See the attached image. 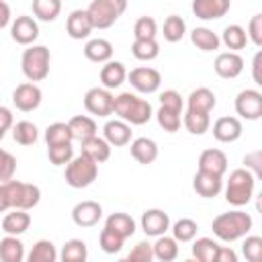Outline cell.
<instances>
[{"instance_id":"1","label":"cell","mask_w":262,"mask_h":262,"mask_svg":"<svg viewBox=\"0 0 262 262\" xmlns=\"http://www.w3.org/2000/svg\"><path fill=\"white\" fill-rule=\"evenodd\" d=\"M252 215L242 211L239 207H235L233 211H227V213H221L213 219L211 223V229H213V235L221 242H237L242 239L244 235H248L252 231Z\"/></svg>"},{"instance_id":"2","label":"cell","mask_w":262,"mask_h":262,"mask_svg":"<svg viewBox=\"0 0 262 262\" xmlns=\"http://www.w3.org/2000/svg\"><path fill=\"white\" fill-rule=\"evenodd\" d=\"M113 113L119 119H123L125 123H129L131 127L133 125H145L154 117L151 104L145 98H141V96H137L133 92H121L119 96H115Z\"/></svg>"},{"instance_id":"3","label":"cell","mask_w":262,"mask_h":262,"mask_svg":"<svg viewBox=\"0 0 262 262\" xmlns=\"http://www.w3.org/2000/svg\"><path fill=\"white\" fill-rule=\"evenodd\" d=\"M254 190H256V176L246 168H235L223 186L225 201L231 207H246L252 201Z\"/></svg>"},{"instance_id":"4","label":"cell","mask_w":262,"mask_h":262,"mask_svg":"<svg viewBox=\"0 0 262 262\" xmlns=\"http://www.w3.org/2000/svg\"><path fill=\"white\" fill-rule=\"evenodd\" d=\"M51 53L45 45H29L20 57V70L29 82H41L49 76Z\"/></svg>"},{"instance_id":"5","label":"cell","mask_w":262,"mask_h":262,"mask_svg":"<svg viewBox=\"0 0 262 262\" xmlns=\"http://www.w3.org/2000/svg\"><path fill=\"white\" fill-rule=\"evenodd\" d=\"M96 176H98V164L86 154L74 156L66 164L63 178H66V184L72 188H86L96 180Z\"/></svg>"},{"instance_id":"6","label":"cell","mask_w":262,"mask_h":262,"mask_svg":"<svg viewBox=\"0 0 262 262\" xmlns=\"http://www.w3.org/2000/svg\"><path fill=\"white\" fill-rule=\"evenodd\" d=\"M10 209H23V211H31L39 205L41 201V188L33 182H20V180H6L2 182Z\"/></svg>"},{"instance_id":"7","label":"cell","mask_w":262,"mask_h":262,"mask_svg":"<svg viewBox=\"0 0 262 262\" xmlns=\"http://www.w3.org/2000/svg\"><path fill=\"white\" fill-rule=\"evenodd\" d=\"M127 10V0H92L86 8L94 29L113 27Z\"/></svg>"},{"instance_id":"8","label":"cell","mask_w":262,"mask_h":262,"mask_svg":"<svg viewBox=\"0 0 262 262\" xmlns=\"http://www.w3.org/2000/svg\"><path fill=\"white\" fill-rule=\"evenodd\" d=\"M84 108L94 117H108L115 108V94L104 86L90 88L84 94Z\"/></svg>"},{"instance_id":"9","label":"cell","mask_w":262,"mask_h":262,"mask_svg":"<svg viewBox=\"0 0 262 262\" xmlns=\"http://www.w3.org/2000/svg\"><path fill=\"white\" fill-rule=\"evenodd\" d=\"M127 80H129V84L137 92H141V94H154V92L160 90L162 74L156 68L139 66V68H133L131 72H127Z\"/></svg>"},{"instance_id":"10","label":"cell","mask_w":262,"mask_h":262,"mask_svg":"<svg viewBox=\"0 0 262 262\" xmlns=\"http://www.w3.org/2000/svg\"><path fill=\"white\" fill-rule=\"evenodd\" d=\"M235 113L246 121H258L262 117V92L256 88H246L235 96Z\"/></svg>"},{"instance_id":"11","label":"cell","mask_w":262,"mask_h":262,"mask_svg":"<svg viewBox=\"0 0 262 262\" xmlns=\"http://www.w3.org/2000/svg\"><path fill=\"white\" fill-rule=\"evenodd\" d=\"M41 102H43V92L35 82H23L12 90V104L23 113L37 111Z\"/></svg>"},{"instance_id":"12","label":"cell","mask_w":262,"mask_h":262,"mask_svg":"<svg viewBox=\"0 0 262 262\" xmlns=\"http://www.w3.org/2000/svg\"><path fill=\"white\" fill-rule=\"evenodd\" d=\"M10 37L18 45H25V47L33 45L39 39V23H37V18L35 16H27V14L16 16L10 23Z\"/></svg>"},{"instance_id":"13","label":"cell","mask_w":262,"mask_h":262,"mask_svg":"<svg viewBox=\"0 0 262 262\" xmlns=\"http://www.w3.org/2000/svg\"><path fill=\"white\" fill-rule=\"evenodd\" d=\"M139 225H141V229L147 237H158V235H164L170 229V217L162 209H147V211L141 213Z\"/></svg>"},{"instance_id":"14","label":"cell","mask_w":262,"mask_h":262,"mask_svg":"<svg viewBox=\"0 0 262 262\" xmlns=\"http://www.w3.org/2000/svg\"><path fill=\"white\" fill-rule=\"evenodd\" d=\"M215 74L223 80H233L244 72V57L237 51H223L215 57Z\"/></svg>"},{"instance_id":"15","label":"cell","mask_w":262,"mask_h":262,"mask_svg":"<svg viewBox=\"0 0 262 262\" xmlns=\"http://www.w3.org/2000/svg\"><path fill=\"white\" fill-rule=\"evenodd\" d=\"M102 219V205L98 201H80L72 209V221L78 227H94Z\"/></svg>"},{"instance_id":"16","label":"cell","mask_w":262,"mask_h":262,"mask_svg":"<svg viewBox=\"0 0 262 262\" xmlns=\"http://www.w3.org/2000/svg\"><path fill=\"white\" fill-rule=\"evenodd\" d=\"M92 31H94V27H92V20H90V16H88L86 10L76 8V10H72V12L68 14V20H66V33H68L70 39H74V41L88 39Z\"/></svg>"},{"instance_id":"17","label":"cell","mask_w":262,"mask_h":262,"mask_svg":"<svg viewBox=\"0 0 262 262\" xmlns=\"http://www.w3.org/2000/svg\"><path fill=\"white\" fill-rule=\"evenodd\" d=\"M192 188H194V192H196L199 196H203V199H215V196H219L221 190H223V176L196 170V174H194V178H192Z\"/></svg>"},{"instance_id":"18","label":"cell","mask_w":262,"mask_h":262,"mask_svg":"<svg viewBox=\"0 0 262 262\" xmlns=\"http://www.w3.org/2000/svg\"><path fill=\"white\" fill-rule=\"evenodd\" d=\"M231 8V0H192V14L201 20H217Z\"/></svg>"},{"instance_id":"19","label":"cell","mask_w":262,"mask_h":262,"mask_svg":"<svg viewBox=\"0 0 262 262\" xmlns=\"http://www.w3.org/2000/svg\"><path fill=\"white\" fill-rule=\"evenodd\" d=\"M244 125L237 117H219L213 123V137L221 143H233L242 137Z\"/></svg>"},{"instance_id":"20","label":"cell","mask_w":262,"mask_h":262,"mask_svg":"<svg viewBox=\"0 0 262 262\" xmlns=\"http://www.w3.org/2000/svg\"><path fill=\"white\" fill-rule=\"evenodd\" d=\"M102 137L113 147H123V145H129V141L133 137V131H131V125L125 123L123 119H111L102 127Z\"/></svg>"},{"instance_id":"21","label":"cell","mask_w":262,"mask_h":262,"mask_svg":"<svg viewBox=\"0 0 262 262\" xmlns=\"http://www.w3.org/2000/svg\"><path fill=\"white\" fill-rule=\"evenodd\" d=\"M227 164L229 162H227L225 151L215 149V147H209V149L201 151V156H199V170H203V172L223 176L227 172Z\"/></svg>"},{"instance_id":"22","label":"cell","mask_w":262,"mask_h":262,"mask_svg":"<svg viewBox=\"0 0 262 262\" xmlns=\"http://www.w3.org/2000/svg\"><path fill=\"white\" fill-rule=\"evenodd\" d=\"M129 143H131V147H129L131 149V158L135 162L147 166V164H154L158 160V151L160 149H158V143L154 139H149V137H135Z\"/></svg>"},{"instance_id":"23","label":"cell","mask_w":262,"mask_h":262,"mask_svg":"<svg viewBox=\"0 0 262 262\" xmlns=\"http://www.w3.org/2000/svg\"><path fill=\"white\" fill-rule=\"evenodd\" d=\"M125 80H127V68H125V63L113 61V59H108L106 63H102V68H100V84L104 88L115 90Z\"/></svg>"},{"instance_id":"24","label":"cell","mask_w":262,"mask_h":262,"mask_svg":"<svg viewBox=\"0 0 262 262\" xmlns=\"http://www.w3.org/2000/svg\"><path fill=\"white\" fill-rule=\"evenodd\" d=\"M80 143H82V154H86L88 158H92L96 164H102V162H106L111 158L113 145L104 137H100L98 133L92 135V137H88V139H84V141H80Z\"/></svg>"},{"instance_id":"25","label":"cell","mask_w":262,"mask_h":262,"mask_svg":"<svg viewBox=\"0 0 262 262\" xmlns=\"http://www.w3.org/2000/svg\"><path fill=\"white\" fill-rule=\"evenodd\" d=\"M31 227V215L23 209H12L2 217V231L6 235H23Z\"/></svg>"},{"instance_id":"26","label":"cell","mask_w":262,"mask_h":262,"mask_svg":"<svg viewBox=\"0 0 262 262\" xmlns=\"http://www.w3.org/2000/svg\"><path fill=\"white\" fill-rule=\"evenodd\" d=\"M84 57L92 63H106L113 59V43L106 39H90L84 45Z\"/></svg>"},{"instance_id":"27","label":"cell","mask_w":262,"mask_h":262,"mask_svg":"<svg viewBox=\"0 0 262 262\" xmlns=\"http://www.w3.org/2000/svg\"><path fill=\"white\" fill-rule=\"evenodd\" d=\"M217 106V96L211 88H196L188 94L186 98V108H192V111H201V113H211L213 108Z\"/></svg>"},{"instance_id":"28","label":"cell","mask_w":262,"mask_h":262,"mask_svg":"<svg viewBox=\"0 0 262 262\" xmlns=\"http://www.w3.org/2000/svg\"><path fill=\"white\" fill-rule=\"evenodd\" d=\"M27 258L25 244L20 235H6L0 239V260L2 262H23Z\"/></svg>"},{"instance_id":"29","label":"cell","mask_w":262,"mask_h":262,"mask_svg":"<svg viewBox=\"0 0 262 262\" xmlns=\"http://www.w3.org/2000/svg\"><path fill=\"white\" fill-rule=\"evenodd\" d=\"M182 125L186 127L188 133L203 135L211 129V113H201V111L186 108V113H182Z\"/></svg>"},{"instance_id":"30","label":"cell","mask_w":262,"mask_h":262,"mask_svg":"<svg viewBox=\"0 0 262 262\" xmlns=\"http://www.w3.org/2000/svg\"><path fill=\"white\" fill-rule=\"evenodd\" d=\"M151 250H154V258L160 260V262H172L178 258V242L172 237V235H158L156 242L151 244Z\"/></svg>"},{"instance_id":"31","label":"cell","mask_w":262,"mask_h":262,"mask_svg":"<svg viewBox=\"0 0 262 262\" xmlns=\"http://www.w3.org/2000/svg\"><path fill=\"white\" fill-rule=\"evenodd\" d=\"M104 227H108L111 231H115L117 235H121L123 239L131 237L135 233V219L127 213H111L106 219H104Z\"/></svg>"},{"instance_id":"32","label":"cell","mask_w":262,"mask_h":262,"mask_svg":"<svg viewBox=\"0 0 262 262\" xmlns=\"http://www.w3.org/2000/svg\"><path fill=\"white\" fill-rule=\"evenodd\" d=\"M190 41L201 51H217L221 45V39L217 33H213L209 27H194L190 31Z\"/></svg>"},{"instance_id":"33","label":"cell","mask_w":262,"mask_h":262,"mask_svg":"<svg viewBox=\"0 0 262 262\" xmlns=\"http://www.w3.org/2000/svg\"><path fill=\"white\" fill-rule=\"evenodd\" d=\"M68 125H70V131H72L74 139H78V141H84V139H88V137L98 133L96 121L92 117H88V115H74L68 121Z\"/></svg>"},{"instance_id":"34","label":"cell","mask_w":262,"mask_h":262,"mask_svg":"<svg viewBox=\"0 0 262 262\" xmlns=\"http://www.w3.org/2000/svg\"><path fill=\"white\" fill-rule=\"evenodd\" d=\"M219 39L229 51H242L248 45V35L242 25H227Z\"/></svg>"},{"instance_id":"35","label":"cell","mask_w":262,"mask_h":262,"mask_svg":"<svg viewBox=\"0 0 262 262\" xmlns=\"http://www.w3.org/2000/svg\"><path fill=\"white\" fill-rule=\"evenodd\" d=\"M170 231H172V237L178 242V244H186V242H192L199 233V225L194 219L190 217H180L178 221L170 223Z\"/></svg>"},{"instance_id":"36","label":"cell","mask_w":262,"mask_h":262,"mask_svg":"<svg viewBox=\"0 0 262 262\" xmlns=\"http://www.w3.org/2000/svg\"><path fill=\"white\" fill-rule=\"evenodd\" d=\"M219 252V244L213 237H196L192 239V256L199 262H215Z\"/></svg>"},{"instance_id":"37","label":"cell","mask_w":262,"mask_h":262,"mask_svg":"<svg viewBox=\"0 0 262 262\" xmlns=\"http://www.w3.org/2000/svg\"><path fill=\"white\" fill-rule=\"evenodd\" d=\"M61 12V0H33V16L41 23H53Z\"/></svg>"},{"instance_id":"38","label":"cell","mask_w":262,"mask_h":262,"mask_svg":"<svg viewBox=\"0 0 262 262\" xmlns=\"http://www.w3.org/2000/svg\"><path fill=\"white\" fill-rule=\"evenodd\" d=\"M59 258L55 246L51 239H39L33 244L31 252L27 254V260L29 262H55Z\"/></svg>"},{"instance_id":"39","label":"cell","mask_w":262,"mask_h":262,"mask_svg":"<svg viewBox=\"0 0 262 262\" xmlns=\"http://www.w3.org/2000/svg\"><path fill=\"white\" fill-rule=\"evenodd\" d=\"M131 53L139 61H151L160 55V43L156 39H133Z\"/></svg>"},{"instance_id":"40","label":"cell","mask_w":262,"mask_h":262,"mask_svg":"<svg viewBox=\"0 0 262 262\" xmlns=\"http://www.w3.org/2000/svg\"><path fill=\"white\" fill-rule=\"evenodd\" d=\"M12 139L20 145H35L39 139V129L31 121H18L12 125Z\"/></svg>"},{"instance_id":"41","label":"cell","mask_w":262,"mask_h":262,"mask_svg":"<svg viewBox=\"0 0 262 262\" xmlns=\"http://www.w3.org/2000/svg\"><path fill=\"white\" fill-rule=\"evenodd\" d=\"M162 35L168 43H178L182 41V37L186 35V23L182 16L178 14H170L166 20H164V27H162Z\"/></svg>"},{"instance_id":"42","label":"cell","mask_w":262,"mask_h":262,"mask_svg":"<svg viewBox=\"0 0 262 262\" xmlns=\"http://www.w3.org/2000/svg\"><path fill=\"white\" fill-rule=\"evenodd\" d=\"M59 258L61 262H86L88 258V248H86V242L82 239H68L59 252Z\"/></svg>"},{"instance_id":"43","label":"cell","mask_w":262,"mask_h":262,"mask_svg":"<svg viewBox=\"0 0 262 262\" xmlns=\"http://www.w3.org/2000/svg\"><path fill=\"white\" fill-rule=\"evenodd\" d=\"M43 137H45V143H47V145L72 143V141H74V135H72V131H70V125H68V123H61V121L47 125Z\"/></svg>"},{"instance_id":"44","label":"cell","mask_w":262,"mask_h":262,"mask_svg":"<svg viewBox=\"0 0 262 262\" xmlns=\"http://www.w3.org/2000/svg\"><path fill=\"white\" fill-rule=\"evenodd\" d=\"M156 119H158V125H160L166 133H176V131L180 129V125H182V113L172 111V108H164V106L158 108Z\"/></svg>"},{"instance_id":"45","label":"cell","mask_w":262,"mask_h":262,"mask_svg":"<svg viewBox=\"0 0 262 262\" xmlns=\"http://www.w3.org/2000/svg\"><path fill=\"white\" fill-rule=\"evenodd\" d=\"M47 158L53 166H66L74 158V147L72 143H55L47 145Z\"/></svg>"},{"instance_id":"46","label":"cell","mask_w":262,"mask_h":262,"mask_svg":"<svg viewBox=\"0 0 262 262\" xmlns=\"http://www.w3.org/2000/svg\"><path fill=\"white\" fill-rule=\"evenodd\" d=\"M123 244H125V239L121 235H117L115 231H111L108 227H104L98 235V246L104 254H119L123 250Z\"/></svg>"},{"instance_id":"47","label":"cell","mask_w":262,"mask_h":262,"mask_svg":"<svg viewBox=\"0 0 262 262\" xmlns=\"http://www.w3.org/2000/svg\"><path fill=\"white\" fill-rule=\"evenodd\" d=\"M158 35V23L151 16H139L133 25V37L135 39H156Z\"/></svg>"},{"instance_id":"48","label":"cell","mask_w":262,"mask_h":262,"mask_svg":"<svg viewBox=\"0 0 262 262\" xmlns=\"http://www.w3.org/2000/svg\"><path fill=\"white\" fill-rule=\"evenodd\" d=\"M242 254L248 262H260L262 258V237L260 235H244Z\"/></svg>"},{"instance_id":"49","label":"cell","mask_w":262,"mask_h":262,"mask_svg":"<svg viewBox=\"0 0 262 262\" xmlns=\"http://www.w3.org/2000/svg\"><path fill=\"white\" fill-rule=\"evenodd\" d=\"M14 172H16V158L0 147V182L14 178Z\"/></svg>"},{"instance_id":"50","label":"cell","mask_w":262,"mask_h":262,"mask_svg":"<svg viewBox=\"0 0 262 262\" xmlns=\"http://www.w3.org/2000/svg\"><path fill=\"white\" fill-rule=\"evenodd\" d=\"M129 262H151L154 260V250L149 242H137L133 246V250L127 254Z\"/></svg>"},{"instance_id":"51","label":"cell","mask_w":262,"mask_h":262,"mask_svg":"<svg viewBox=\"0 0 262 262\" xmlns=\"http://www.w3.org/2000/svg\"><path fill=\"white\" fill-rule=\"evenodd\" d=\"M160 106L182 113V108H184V100H182L180 92H176V90H172V88H170V90L160 92Z\"/></svg>"},{"instance_id":"52","label":"cell","mask_w":262,"mask_h":262,"mask_svg":"<svg viewBox=\"0 0 262 262\" xmlns=\"http://www.w3.org/2000/svg\"><path fill=\"white\" fill-rule=\"evenodd\" d=\"M246 35H248V41H252L256 47H262V14L260 12L250 18Z\"/></svg>"},{"instance_id":"53","label":"cell","mask_w":262,"mask_h":262,"mask_svg":"<svg viewBox=\"0 0 262 262\" xmlns=\"http://www.w3.org/2000/svg\"><path fill=\"white\" fill-rule=\"evenodd\" d=\"M244 168L250 170L256 176V180H260V176H262V154L260 151L246 154L244 156Z\"/></svg>"},{"instance_id":"54","label":"cell","mask_w":262,"mask_h":262,"mask_svg":"<svg viewBox=\"0 0 262 262\" xmlns=\"http://www.w3.org/2000/svg\"><path fill=\"white\" fill-rule=\"evenodd\" d=\"M14 125V115L8 106H0V129L4 131H10Z\"/></svg>"},{"instance_id":"55","label":"cell","mask_w":262,"mask_h":262,"mask_svg":"<svg viewBox=\"0 0 262 262\" xmlns=\"http://www.w3.org/2000/svg\"><path fill=\"white\" fill-rule=\"evenodd\" d=\"M215 262H237V254L227 248V246H219V252H217V260Z\"/></svg>"},{"instance_id":"56","label":"cell","mask_w":262,"mask_h":262,"mask_svg":"<svg viewBox=\"0 0 262 262\" xmlns=\"http://www.w3.org/2000/svg\"><path fill=\"white\" fill-rule=\"evenodd\" d=\"M10 18H12V12H10V6L6 0H0V29L8 27L10 25Z\"/></svg>"},{"instance_id":"57","label":"cell","mask_w":262,"mask_h":262,"mask_svg":"<svg viewBox=\"0 0 262 262\" xmlns=\"http://www.w3.org/2000/svg\"><path fill=\"white\" fill-rule=\"evenodd\" d=\"M260 66H262V51H258V53L254 55V61H252V76H254V82H256V84H262Z\"/></svg>"},{"instance_id":"58","label":"cell","mask_w":262,"mask_h":262,"mask_svg":"<svg viewBox=\"0 0 262 262\" xmlns=\"http://www.w3.org/2000/svg\"><path fill=\"white\" fill-rule=\"evenodd\" d=\"M8 209H10V203H8V196H6L4 184L0 182V213H6Z\"/></svg>"},{"instance_id":"59","label":"cell","mask_w":262,"mask_h":262,"mask_svg":"<svg viewBox=\"0 0 262 262\" xmlns=\"http://www.w3.org/2000/svg\"><path fill=\"white\" fill-rule=\"evenodd\" d=\"M4 135H6V131H4V129H0V141L4 139Z\"/></svg>"}]
</instances>
